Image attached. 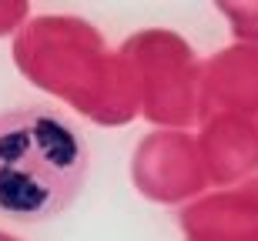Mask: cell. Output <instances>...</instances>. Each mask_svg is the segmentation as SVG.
<instances>
[{
	"mask_svg": "<svg viewBox=\"0 0 258 241\" xmlns=\"http://www.w3.org/2000/svg\"><path fill=\"white\" fill-rule=\"evenodd\" d=\"M87 174V144L50 107L0 114V218L47 221L74 201Z\"/></svg>",
	"mask_w": 258,
	"mask_h": 241,
	"instance_id": "6da1fadb",
	"label": "cell"
}]
</instances>
